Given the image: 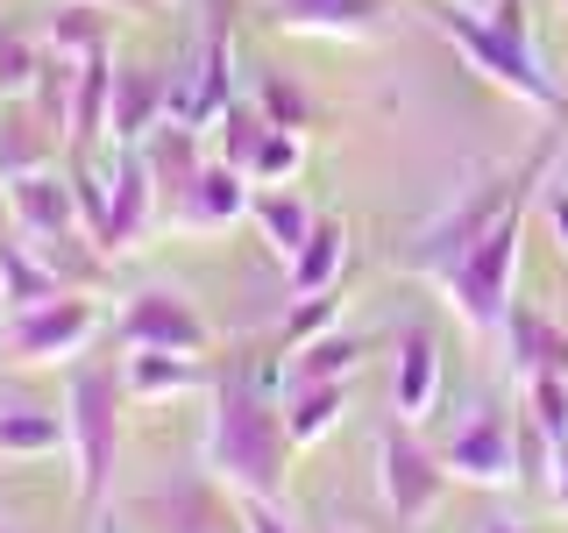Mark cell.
<instances>
[{
	"label": "cell",
	"instance_id": "cell-39",
	"mask_svg": "<svg viewBox=\"0 0 568 533\" xmlns=\"http://www.w3.org/2000/svg\"><path fill=\"white\" fill-rule=\"evenodd\" d=\"M85 8H142V0H85Z\"/></svg>",
	"mask_w": 568,
	"mask_h": 533
},
{
	"label": "cell",
	"instance_id": "cell-21",
	"mask_svg": "<svg viewBox=\"0 0 568 533\" xmlns=\"http://www.w3.org/2000/svg\"><path fill=\"white\" fill-rule=\"evenodd\" d=\"M248 221H256V235L271 242L277 263H292L298 249H306V235L320 228V213L298 200L292 185H256V200H248Z\"/></svg>",
	"mask_w": 568,
	"mask_h": 533
},
{
	"label": "cell",
	"instance_id": "cell-26",
	"mask_svg": "<svg viewBox=\"0 0 568 533\" xmlns=\"http://www.w3.org/2000/svg\"><path fill=\"white\" fill-rule=\"evenodd\" d=\"M200 135H206V157H221V164L248 171V157H256V142L271 135V114H263L256 100H242V93H235V100H227V107H221V114L206 121Z\"/></svg>",
	"mask_w": 568,
	"mask_h": 533
},
{
	"label": "cell",
	"instance_id": "cell-13",
	"mask_svg": "<svg viewBox=\"0 0 568 533\" xmlns=\"http://www.w3.org/2000/svg\"><path fill=\"white\" fill-rule=\"evenodd\" d=\"M171 121V79L150 64H114V100H106V150H142Z\"/></svg>",
	"mask_w": 568,
	"mask_h": 533
},
{
	"label": "cell",
	"instance_id": "cell-23",
	"mask_svg": "<svg viewBox=\"0 0 568 533\" xmlns=\"http://www.w3.org/2000/svg\"><path fill=\"white\" fill-rule=\"evenodd\" d=\"M284 434H292V449H313V441H327L334 426L348 413V384H284Z\"/></svg>",
	"mask_w": 568,
	"mask_h": 533
},
{
	"label": "cell",
	"instance_id": "cell-17",
	"mask_svg": "<svg viewBox=\"0 0 568 533\" xmlns=\"http://www.w3.org/2000/svg\"><path fill=\"white\" fill-rule=\"evenodd\" d=\"M50 164H58V129L36 114V100H0V185Z\"/></svg>",
	"mask_w": 568,
	"mask_h": 533
},
{
	"label": "cell",
	"instance_id": "cell-2",
	"mask_svg": "<svg viewBox=\"0 0 568 533\" xmlns=\"http://www.w3.org/2000/svg\"><path fill=\"white\" fill-rule=\"evenodd\" d=\"M426 22L448 36V50L476 71V79H490L497 93H511L519 107H532V114H547V121L568 114V93L555 86V71L540 64V50H532V36H526V0H497L490 14L434 0Z\"/></svg>",
	"mask_w": 568,
	"mask_h": 533
},
{
	"label": "cell",
	"instance_id": "cell-27",
	"mask_svg": "<svg viewBox=\"0 0 568 533\" xmlns=\"http://www.w3.org/2000/svg\"><path fill=\"white\" fill-rule=\"evenodd\" d=\"M71 434H64V413H50V405H0V455H64Z\"/></svg>",
	"mask_w": 568,
	"mask_h": 533
},
{
	"label": "cell",
	"instance_id": "cell-10",
	"mask_svg": "<svg viewBox=\"0 0 568 533\" xmlns=\"http://www.w3.org/2000/svg\"><path fill=\"white\" fill-rule=\"evenodd\" d=\"M440 462H448V476L455 484H476V491H511L519 484V426H511L505 413H469L455 426V441L440 449Z\"/></svg>",
	"mask_w": 568,
	"mask_h": 533
},
{
	"label": "cell",
	"instance_id": "cell-41",
	"mask_svg": "<svg viewBox=\"0 0 568 533\" xmlns=\"http://www.w3.org/2000/svg\"><path fill=\"white\" fill-rule=\"evenodd\" d=\"M561 8H568V0H561Z\"/></svg>",
	"mask_w": 568,
	"mask_h": 533
},
{
	"label": "cell",
	"instance_id": "cell-35",
	"mask_svg": "<svg viewBox=\"0 0 568 533\" xmlns=\"http://www.w3.org/2000/svg\"><path fill=\"white\" fill-rule=\"evenodd\" d=\"M547 235H555V249L568 257V185L547 192Z\"/></svg>",
	"mask_w": 568,
	"mask_h": 533
},
{
	"label": "cell",
	"instance_id": "cell-25",
	"mask_svg": "<svg viewBox=\"0 0 568 533\" xmlns=\"http://www.w3.org/2000/svg\"><path fill=\"white\" fill-rule=\"evenodd\" d=\"M505 349H511V378H532V370H561V378H568V334L547 313H519V306H511Z\"/></svg>",
	"mask_w": 568,
	"mask_h": 533
},
{
	"label": "cell",
	"instance_id": "cell-28",
	"mask_svg": "<svg viewBox=\"0 0 568 533\" xmlns=\"http://www.w3.org/2000/svg\"><path fill=\"white\" fill-rule=\"evenodd\" d=\"M526 384V426L547 441V455H568V378L561 370H532V378H519Z\"/></svg>",
	"mask_w": 568,
	"mask_h": 533
},
{
	"label": "cell",
	"instance_id": "cell-14",
	"mask_svg": "<svg viewBox=\"0 0 568 533\" xmlns=\"http://www.w3.org/2000/svg\"><path fill=\"white\" fill-rule=\"evenodd\" d=\"M235 100V36H227V22L206 29L200 43V64H192V79L171 86V121H185V129H206L221 107Z\"/></svg>",
	"mask_w": 568,
	"mask_h": 533
},
{
	"label": "cell",
	"instance_id": "cell-18",
	"mask_svg": "<svg viewBox=\"0 0 568 533\" xmlns=\"http://www.w3.org/2000/svg\"><path fill=\"white\" fill-rule=\"evenodd\" d=\"M434 405H440V349H434V334H405L398 370H390V413L405 426H419Z\"/></svg>",
	"mask_w": 568,
	"mask_h": 533
},
{
	"label": "cell",
	"instance_id": "cell-24",
	"mask_svg": "<svg viewBox=\"0 0 568 533\" xmlns=\"http://www.w3.org/2000/svg\"><path fill=\"white\" fill-rule=\"evenodd\" d=\"M363 334H342V328H327V334H313L306 349H292V370H284V384H348L355 370H363Z\"/></svg>",
	"mask_w": 568,
	"mask_h": 533
},
{
	"label": "cell",
	"instance_id": "cell-5",
	"mask_svg": "<svg viewBox=\"0 0 568 533\" xmlns=\"http://www.w3.org/2000/svg\"><path fill=\"white\" fill-rule=\"evenodd\" d=\"M121 370L114 363H71L64 384V434H71V470H79V497L100 505L106 484H114V455H121Z\"/></svg>",
	"mask_w": 568,
	"mask_h": 533
},
{
	"label": "cell",
	"instance_id": "cell-1",
	"mask_svg": "<svg viewBox=\"0 0 568 533\" xmlns=\"http://www.w3.org/2000/svg\"><path fill=\"white\" fill-rule=\"evenodd\" d=\"M200 462H206V476L235 497V505H242V497L277 505V497H284V462H292L284 405L263 384H248V378L221 384V391H213V413H206Z\"/></svg>",
	"mask_w": 568,
	"mask_h": 533
},
{
	"label": "cell",
	"instance_id": "cell-7",
	"mask_svg": "<svg viewBox=\"0 0 568 533\" xmlns=\"http://www.w3.org/2000/svg\"><path fill=\"white\" fill-rule=\"evenodd\" d=\"M448 462H440L426 441L413 434V426H384V441H377V491H384V512L398 526H419V520H434V505L448 497Z\"/></svg>",
	"mask_w": 568,
	"mask_h": 533
},
{
	"label": "cell",
	"instance_id": "cell-16",
	"mask_svg": "<svg viewBox=\"0 0 568 533\" xmlns=\"http://www.w3.org/2000/svg\"><path fill=\"white\" fill-rule=\"evenodd\" d=\"M206 384H213L206 355H185V349H129L121 355L129 405H164V399H185V391H206Z\"/></svg>",
	"mask_w": 568,
	"mask_h": 533
},
{
	"label": "cell",
	"instance_id": "cell-12",
	"mask_svg": "<svg viewBox=\"0 0 568 533\" xmlns=\"http://www.w3.org/2000/svg\"><path fill=\"white\" fill-rule=\"evenodd\" d=\"M8 221H14V235H22L29 249H50V242H64L71 228H85L79 221V192H71V171H29V178H14L8 185Z\"/></svg>",
	"mask_w": 568,
	"mask_h": 533
},
{
	"label": "cell",
	"instance_id": "cell-3",
	"mask_svg": "<svg viewBox=\"0 0 568 533\" xmlns=\"http://www.w3.org/2000/svg\"><path fill=\"white\" fill-rule=\"evenodd\" d=\"M555 157H561V135H547L540 150L526 157V164H511V171H497V178H484V185H469L462 200L448 207V213H434V221L413 235V249H405V271L413 278H426V284H440L455 271L462 257H469L476 242L490 235L497 221H505L519 200H532V192L547 185V171H555Z\"/></svg>",
	"mask_w": 568,
	"mask_h": 533
},
{
	"label": "cell",
	"instance_id": "cell-6",
	"mask_svg": "<svg viewBox=\"0 0 568 533\" xmlns=\"http://www.w3.org/2000/svg\"><path fill=\"white\" fill-rule=\"evenodd\" d=\"M100 306L85 292H58L43 299V306H22L0 320V355H8L14 370H71L85 349L100 342Z\"/></svg>",
	"mask_w": 568,
	"mask_h": 533
},
{
	"label": "cell",
	"instance_id": "cell-20",
	"mask_svg": "<svg viewBox=\"0 0 568 533\" xmlns=\"http://www.w3.org/2000/svg\"><path fill=\"white\" fill-rule=\"evenodd\" d=\"M71 292V284L50 271L36 249L14 235V228H0V313H22V306H43V299Z\"/></svg>",
	"mask_w": 568,
	"mask_h": 533
},
{
	"label": "cell",
	"instance_id": "cell-19",
	"mask_svg": "<svg viewBox=\"0 0 568 533\" xmlns=\"http://www.w3.org/2000/svg\"><path fill=\"white\" fill-rule=\"evenodd\" d=\"M106 100H114V43L93 50V58H79V71H71V121H64V135L79 142V150L106 142Z\"/></svg>",
	"mask_w": 568,
	"mask_h": 533
},
{
	"label": "cell",
	"instance_id": "cell-31",
	"mask_svg": "<svg viewBox=\"0 0 568 533\" xmlns=\"http://www.w3.org/2000/svg\"><path fill=\"white\" fill-rule=\"evenodd\" d=\"M43 43L58 50V58H93V50H106V22H100V8H85V0H64Z\"/></svg>",
	"mask_w": 568,
	"mask_h": 533
},
{
	"label": "cell",
	"instance_id": "cell-11",
	"mask_svg": "<svg viewBox=\"0 0 568 533\" xmlns=\"http://www.w3.org/2000/svg\"><path fill=\"white\" fill-rule=\"evenodd\" d=\"M156 228V178L142 150H114V171H106V221L93 228V242L106 257H135Z\"/></svg>",
	"mask_w": 568,
	"mask_h": 533
},
{
	"label": "cell",
	"instance_id": "cell-36",
	"mask_svg": "<svg viewBox=\"0 0 568 533\" xmlns=\"http://www.w3.org/2000/svg\"><path fill=\"white\" fill-rule=\"evenodd\" d=\"M547 497H555V512H561V520H568V455L555 462V484H547Z\"/></svg>",
	"mask_w": 568,
	"mask_h": 533
},
{
	"label": "cell",
	"instance_id": "cell-40",
	"mask_svg": "<svg viewBox=\"0 0 568 533\" xmlns=\"http://www.w3.org/2000/svg\"><path fill=\"white\" fill-rule=\"evenodd\" d=\"M0 533H8V526H0Z\"/></svg>",
	"mask_w": 568,
	"mask_h": 533
},
{
	"label": "cell",
	"instance_id": "cell-38",
	"mask_svg": "<svg viewBox=\"0 0 568 533\" xmlns=\"http://www.w3.org/2000/svg\"><path fill=\"white\" fill-rule=\"evenodd\" d=\"M448 8H469V14H490L497 0H448Z\"/></svg>",
	"mask_w": 568,
	"mask_h": 533
},
{
	"label": "cell",
	"instance_id": "cell-22",
	"mask_svg": "<svg viewBox=\"0 0 568 533\" xmlns=\"http://www.w3.org/2000/svg\"><path fill=\"white\" fill-rule=\"evenodd\" d=\"M292 299H313V292H334L348 271V221H334V213H320V228L306 235V249H298L292 263Z\"/></svg>",
	"mask_w": 568,
	"mask_h": 533
},
{
	"label": "cell",
	"instance_id": "cell-34",
	"mask_svg": "<svg viewBox=\"0 0 568 533\" xmlns=\"http://www.w3.org/2000/svg\"><path fill=\"white\" fill-rule=\"evenodd\" d=\"M242 533H298V526L277 505H263V497H242Z\"/></svg>",
	"mask_w": 568,
	"mask_h": 533
},
{
	"label": "cell",
	"instance_id": "cell-37",
	"mask_svg": "<svg viewBox=\"0 0 568 533\" xmlns=\"http://www.w3.org/2000/svg\"><path fill=\"white\" fill-rule=\"evenodd\" d=\"M476 533H532V526H519V520H490V526H476Z\"/></svg>",
	"mask_w": 568,
	"mask_h": 533
},
{
	"label": "cell",
	"instance_id": "cell-4",
	"mask_svg": "<svg viewBox=\"0 0 568 533\" xmlns=\"http://www.w3.org/2000/svg\"><path fill=\"white\" fill-rule=\"evenodd\" d=\"M519 249H526V200L440 278V299L455 306V320L469 334H505L511 306H519Z\"/></svg>",
	"mask_w": 568,
	"mask_h": 533
},
{
	"label": "cell",
	"instance_id": "cell-15",
	"mask_svg": "<svg viewBox=\"0 0 568 533\" xmlns=\"http://www.w3.org/2000/svg\"><path fill=\"white\" fill-rule=\"evenodd\" d=\"M284 36H320V43H377L390 14L377 0H277Z\"/></svg>",
	"mask_w": 568,
	"mask_h": 533
},
{
	"label": "cell",
	"instance_id": "cell-33",
	"mask_svg": "<svg viewBox=\"0 0 568 533\" xmlns=\"http://www.w3.org/2000/svg\"><path fill=\"white\" fill-rule=\"evenodd\" d=\"M256 107H263V114L277 121V129H306V121H313V100L298 93L292 79H277V71H271V79L256 86Z\"/></svg>",
	"mask_w": 568,
	"mask_h": 533
},
{
	"label": "cell",
	"instance_id": "cell-29",
	"mask_svg": "<svg viewBox=\"0 0 568 533\" xmlns=\"http://www.w3.org/2000/svg\"><path fill=\"white\" fill-rule=\"evenodd\" d=\"M43 64H50V43L0 29V100H36V86H43Z\"/></svg>",
	"mask_w": 568,
	"mask_h": 533
},
{
	"label": "cell",
	"instance_id": "cell-30",
	"mask_svg": "<svg viewBox=\"0 0 568 533\" xmlns=\"http://www.w3.org/2000/svg\"><path fill=\"white\" fill-rule=\"evenodd\" d=\"M306 171V129H277L256 142V157H248V185H292V178Z\"/></svg>",
	"mask_w": 568,
	"mask_h": 533
},
{
	"label": "cell",
	"instance_id": "cell-32",
	"mask_svg": "<svg viewBox=\"0 0 568 533\" xmlns=\"http://www.w3.org/2000/svg\"><path fill=\"white\" fill-rule=\"evenodd\" d=\"M334 320H342V284L334 292H313V299H292V313H284V328H277V349L292 355V349H306L313 334H327Z\"/></svg>",
	"mask_w": 568,
	"mask_h": 533
},
{
	"label": "cell",
	"instance_id": "cell-8",
	"mask_svg": "<svg viewBox=\"0 0 568 533\" xmlns=\"http://www.w3.org/2000/svg\"><path fill=\"white\" fill-rule=\"evenodd\" d=\"M248 200H256L248 171L206 157V164L185 178V192H171V200H164L156 228H171V235H221V228H235L242 213H248Z\"/></svg>",
	"mask_w": 568,
	"mask_h": 533
},
{
	"label": "cell",
	"instance_id": "cell-9",
	"mask_svg": "<svg viewBox=\"0 0 568 533\" xmlns=\"http://www.w3.org/2000/svg\"><path fill=\"white\" fill-rule=\"evenodd\" d=\"M114 334H121V349H185V355H206L213 349L206 313L192 306L178 284H142L129 306H121Z\"/></svg>",
	"mask_w": 568,
	"mask_h": 533
}]
</instances>
